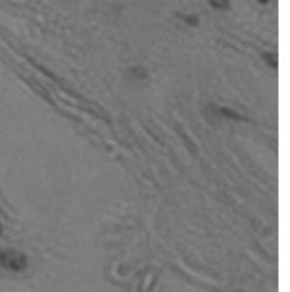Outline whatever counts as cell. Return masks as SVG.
<instances>
[{"label":"cell","instance_id":"3","mask_svg":"<svg viewBox=\"0 0 290 292\" xmlns=\"http://www.w3.org/2000/svg\"><path fill=\"white\" fill-rule=\"evenodd\" d=\"M184 21L187 23V24L191 25V26H196V25L199 24V18L196 17L195 15L185 16V17H184Z\"/></svg>","mask_w":290,"mask_h":292},{"label":"cell","instance_id":"6","mask_svg":"<svg viewBox=\"0 0 290 292\" xmlns=\"http://www.w3.org/2000/svg\"><path fill=\"white\" fill-rule=\"evenodd\" d=\"M3 233V225H2V223H0V234Z\"/></svg>","mask_w":290,"mask_h":292},{"label":"cell","instance_id":"1","mask_svg":"<svg viewBox=\"0 0 290 292\" xmlns=\"http://www.w3.org/2000/svg\"><path fill=\"white\" fill-rule=\"evenodd\" d=\"M0 266L8 271L21 272L26 267V257L15 251L0 252Z\"/></svg>","mask_w":290,"mask_h":292},{"label":"cell","instance_id":"2","mask_svg":"<svg viewBox=\"0 0 290 292\" xmlns=\"http://www.w3.org/2000/svg\"><path fill=\"white\" fill-rule=\"evenodd\" d=\"M209 3L216 9H228L230 6L229 0H209Z\"/></svg>","mask_w":290,"mask_h":292},{"label":"cell","instance_id":"4","mask_svg":"<svg viewBox=\"0 0 290 292\" xmlns=\"http://www.w3.org/2000/svg\"><path fill=\"white\" fill-rule=\"evenodd\" d=\"M264 58H265V60L268 61V63L271 65V66H274V67H277V59H275L272 55L271 54H268V55H265L264 56Z\"/></svg>","mask_w":290,"mask_h":292},{"label":"cell","instance_id":"5","mask_svg":"<svg viewBox=\"0 0 290 292\" xmlns=\"http://www.w3.org/2000/svg\"><path fill=\"white\" fill-rule=\"evenodd\" d=\"M259 2H260L261 4H266V3L269 2V0H259Z\"/></svg>","mask_w":290,"mask_h":292}]
</instances>
